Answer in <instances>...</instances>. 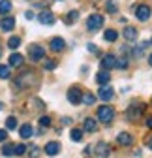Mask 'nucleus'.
Wrapping results in <instances>:
<instances>
[{"label": "nucleus", "mask_w": 152, "mask_h": 158, "mask_svg": "<svg viewBox=\"0 0 152 158\" xmlns=\"http://www.w3.org/2000/svg\"><path fill=\"white\" fill-rule=\"evenodd\" d=\"M150 45H152V40H150Z\"/></svg>", "instance_id": "nucleus-44"}, {"label": "nucleus", "mask_w": 152, "mask_h": 158, "mask_svg": "<svg viewBox=\"0 0 152 158\" xmlns=\"http://www.w3.org/2000/svg\"><path fill=\"white\" fill-rule=\"evenodd\" d=\"M105 10H107L109 13H117V11H118V6H117V2H113V0H107Z\"/></svg>", "instance_id": "nucleus-28"}, {"label": "nucleus", "mask_w": 152, "mask_h": 158, "mask_svg": "<svg viewBox=\"0 0 152 158\" xmlns=\"http://www.w3.org/2000/svg\"><path fill=\"white\" fill-rule=\"evenodd\" d=\"M38 156H40V149H38V147H32V149H30V158H38Z\"/></svg>", "instance_id": "nucleus-34"}, {"label": "nucleus", "mask_w": 152, "mask_h": 158, "mask_svg": "<svg viewBox=\"0 0 152 158\" xmlns=\"http://www.w3.org/2000/svg\"><path fill=\"white\" fill-rule=\"evenodd\" d=\"M103 23H105V17H103V15L92 13V15L86 19V28H88L90 32H98V30L103 27Z\"/></svg>", "instance_id": "nucleus-1"}, {"label": "nucleus", "mask_w": 152, "mask_h": 158, "mask_svg": "<svg viewBox=\"0 0 152 158\" xmlns=\"http://www.w3.org/2000/svg\"><path fill=\"white\" fill-rule=\"evenodd\" d=\"M88 51H90V53H96V51H98V47L94 45V44H88Z\"/></svg>", "instance_id": "nucleus-37"}, {"label": "nucleus", "mask_w": 152, "mask_h": 158, "mask_svg": "<svg viewBox=\"0 0 152 158\" xmlns=\"http://www.w3.org/2000/svg\"><path fill=\"white\" fill-rule=\"evenodd\" d=\"M32 134H34V130H32L30 124H23L21 128H19V135H21L23 139H28V137H32Z\"/></svg>", "instance_id": "nucleus-17"}, {"label": "nucleus", "mask_w": 152, "mask_h": 158, "mask_svg": "<svg viewBox=\"0 0 152 158\" xmlns=\"http://www.w3.org/2000/svg\"><path fill=\"white\" fill-rule=\"evenodd\" d=\"M40 124H42L43 128L51 126V118H49V117H42V118H40Z\"/></svg>", "instance_id": "nucleus-33"}, {"label": "nucleus", "mask_w": 152, "mask_h": 158, "mask_svg": "<svg viewBox=\"0 0 152 158\" xmlns=\"http://www.w3.org/2000/svg\"><path fill=\"white\" fill-rule=\"evenodd\" d=\"M2 154H4V156H13V154H15V145H13V143H6V145L2 147Z\"/></svg>", "instance_id": "nucleus-22"}, {"label": "nucleus", "mask_w": 152, "mask_h": 158, "mask_svg": "<svg viewBox=\"0 0 152 158\" xmlns=\"http://www.w3.org/2000/svg\"><path fill=\"white\" fill-rule=\"evenodd\" d=\"M113 96H115V90H113L111 87H100V90H98V98H100V100L109 102Z\"/></svg>", "instance_id": "nucleus-8"}, {"label": "nucleus", "mask_w": 152, "mask_h": 158, "mask_svg": "<svg viewBox=\"0 0 152 158\" xmlns=\"http://www.w3.org/2000/svg\"><path fill=\"white\" fill-rule=\"evenodd\" d=\"M19 45H21V38H19V36H11V38L8 40V47H10V49H17Z\"/></svg>", "instance_id": "nucleus-23"}, {"label": "nucleus", "mask_w": 152, "mask_h": 158, "mask_svg": "<svg viewBox=\"0 0 152 158\" xmlns=\"http://www.w3.org/2000/svg\"><path fill=\"white\" fill-rule=\"evenodd\" d=\"M103 38L107 40V42H117V38H118V32H117V30H113V28H109V30H105Z\"/></svg>", "instance_id": "nucleus-21"}, {"label": "nucleus", "mask_w": 152, "mask_h": 158, "mask_svg": "<svg viewBox=\"0 0 152 158\" xmlns=\"http://www.w3.org/2000/svg\"><path fill=\"white\" fill-rule=\"evenodd\" d=\"M56 68V62L54 60H47L45 62V70H54Z\"/></svg>", "instance_id": "nucleus-35"}, {"label": "nucleus", "mask_w": 152, "mask_h": 158, "mask_svg": "<svg viewBox=\"0 0 152 158\" xmlns=\"http://www.w3.org/2000/svg\"><path fill=\"white\" fill-rule=\"evenodd\" d=\"M23 64V55H19V53H13V55H10V66H13V68H19Z\"/></svg>", "instance_id": "nucleus-19"}, {"label": "nucleus", "mask_w": 152, "mask_h": 158, "mask_svg": "<svg viewBox=\"0 0 152 158\" xmlns=\"http://www.w3.org/2000/svg\"><path fill=\"white\" fill-rule=\"evenodd\" d=\"M96 81H98V85H107V83L111 81V75H109V72H105V70L98 72V75H96Z\"/></svg>", "instance_id": "nucleus-16"}, {"label": "nucleus", "mask_w": 152, "mask_h": 158, "mask_svg": "<svg viewBox=\"0 0 152 158\" xmlns=\"http://www.w3.org/2000/svg\"><path fill=\"white\" fill-rule=\"evenodd\" d=\"M0 27H2V30H4V32L13 30V27H15V19H13L11 15H6V17L2 19V23H0Z\"/></svg>", "instance_id": "nucleus-13"}, {"label": "nucleus", "mask_w": 152, "mask_h": 158, "mask_svg": "<svg viewBox=\"0 0 152 158\" xmlns=\"http://www.w3.org/2000/svg\"><path fill=\"white\" fill-rule=\"evenodd\" d=\"M26 19H34V13L32 11H26Z\"/></svg>", "instance_id": "nucleus-40"}, {"label": "nucleus", "mask_w": 152, "mask_h": 158, "mask_svg": "<svg viewBox=\"0 0 152 158\" xmlns=\"http://www.w3.org/2000/svg\"><path fill=\"white\" fill-rule=\"evenodd\" d=\"M70 135H71L73 141H81V139H83V130H81V128H73Z\"/></svg>", "instance_id": "nucleus-24"}, {"label": "nucleus", "mask_w": 152, "mask_h": 158, "mask_svg": "<svg viewBox=\"0 0 152 158\" xmlns=\"http://www.w3.org/2000/svg\"><path fill=\"white\" fill-rule=\"evenodd\" d=\"M143 111H145V106H143V104H134V106H130V107H128L126 115H128L130 121H135V118H139V117H141V113H143Z\"/></svg>", "instance_id": "nucleus-4"}, {"label": "nucleus", "mask_w": 152, "mask_h": 158, "mask_svg": "<svg viewBox=\"0 0 152 158\" xmlns=\"http://www.w3.org/2000/svg\"><path fill=\"white\" fill-rule=\"evenodd\" d=\"M146 126H148V128H152V117H150V118H146Z\"/></svg>", "instance_id": "nucleus-39"}, {"label": "nucleus", "mask_w": 152, "mask_h": 158, "mask_svg": "<svg viewBox=\"0 0 152 158\" xmlns=\"http://www.w3.org/2000/svg\"><path fill=\"white\" fill-rule=\"evenodd\" d=\"M117 141H118L122 147H130L131 143H134V137H131L128 132H120V134H118V137H117Z\"/></svg>", "instance_id": "nucleus-12"}, {"label": "nucleus", "mask_w": 152, "mask_h": 158, "mask_svg": "<svg viewBox=\"0 0 152 158\" xmlns=\"http://www.w3.org/2000/svg\"><path fill=\"white\" fill-rule=\"evenodd\" d=\"M38 21H40L42 25H53L54 23V15L45 10V11H42L40 15H38Z\"/></svg>", "instance_id": "nucleus-11"}, {"label": "nucleus", "mask_w": 152, "mask_h": 158, "mask_svg": "<svg viewBox=\"0 0 152 158\" xmlns=\"http://www.w3.org/2000/svg\"><path fill=\"white\" fill-rule=\"evenodd\" d=\"M117 68H120V70L128 68V60L126 58H117Z\"/></svg>", "instance_id": "nucleus-32"}, {"label": "nucleus", "mask_w": 152, "mask_h": 158, "mask_svg": "<svg viewBox=\"0 0 152 158\" xmlns=\"http://www.w3.org/2000/svg\"><path fill=\"white\" fill-rule=\"evenodd\" d=\"M0 109H2V102H0Z\"/></svg>", "instance_id": "nucleus-43"}, {"label": "nucleus", "mask_w": 152, "mask_h": 158, "mask_svg": "<svg viewBox=\"0 0 152 158\" xmlns=\"http://www.w3.org/2000/svg\"><path fill=\"white\" fill-rule=\"evenodd\" d=\"M25 152H26V147H25L23 143H21V145H15V154H17V156H23Z\"/></svg>", "instance_id": "nucleus-31"}, {"label": "nucleus", "mask_w": 152, "mask_h": 158, "mask_svg": "<svg viewBox=\"0 0 152 158\" xmlns=\"http://www.w3.org/2000/svg\"><path fill=\"white\" fill-rule=\"evenodd\" d=\"M96 130V121H94L92 117L85 118V123H83V132H94Z\"/></svg>", "instance_id": "nucleus-20"}, {"label": "nucleus", "mask_w": 152, "mask_h": 158, "mask_svg": "<svg viewBox=\"0 0 152 158\" xmlns=\"http://www.w3.org/2000/svg\"><path fill=\"white\" fill-rule=\"evenodd\" d=\"M77 19H79V11H75V10H73V11H70V13H68L66 23H68V25H73L75 21H77Z\"/></svg>", "instance_id": "nucleus-26"}, {"label": "nucleus", "mask_w": 152, "mask_h": 158, "mask_svg": "<svg viewBox=\"0 0 152 158\" xmlns=\"http://www.w3.org/2000/svg\"><path fill=\"white\" fill-rule=\"evenodd\" d=\"M150 13H152V10H150V6H146V4H141V6L135 8V17L139 19V21H143V23L150 19Z\"/></svg>", "instance_id": "nucleus-5"}, {"label": "nucleus", "mask_w": 152, "mask_h": 158, "mask_svg": "<svg viewBox=\"0 0 152 158\" xmlns=\"http://www.w3.org/2000/svg\"><path fill=\"white\" fill-rule=\"evenodd\" d=\"M58 152H60V143H58V141H49V143L45 145V154L56 156Z\"/></svg>", "instance_id": "nucleus-10"}, {"label": "nucleus", "mask_w": 152, "mask_h": 158, "mask_svg": "<svg viewBox=\"0 0 152 158\" xmlns=\"http://www.w3.org/2000/svg\"><path fill=\"white\" fill-rule=\"evenodd\" d=\"M70 123H71V118H68V117L62 118V124H70Z\"/></svg>", "instance_id": "nucleus-38"}, {"label": "nucleus", "mask_w": 152, "mask_h": 158, "mask_svg": "<svg viewBox=\"0 0 152 158\" xmlns=\"http://www.w3.org/2000/svg\"><path fill=\"white\" fill-rule=\"evenodd\" d=\"M96 152H98V156H100V158H107V156L111 154V149H109V145H107V143H103V141H102V143H98V145H96Z\"/></svg>", "instance_id": "nucleus-14"}, {"label": "nucleus", "mask_w": 152, "mask_h": 158, "mask_svg": "<svg viewBox=\"0 0 152 158\" xmlns=\"http://www.w3.org/2000/svg\"><path fill=\"white\" fill-rule=\"evenodd\" d=\"M10 10H11L10 0H0V13H10Z\"/></svg>", "instance_id": "nucleus-25"}, {"label": "nucleus", "mask_w": 152, "mask_h": 158, "mask_svg": "<svg viewBox=\"0 0 152 158\" xmlns=\"http://www.w3.org/2000/svg\"><path fill=\"white\" fill-rule=\"evenodd\" d=\"M148 147L152 149V137H150V139H148Z\"/></svg>", "instance_id": "nucleus-41"}, {"label": "nucleus", "mask_w": 152, "mask_h": 158, "mask_svg": "<svg viewBox=\"0 0 152 158\" xmlns=\"http://www.w3.org/2000/svg\"><path fill=\"white\" fill-rule=\"evenodd\" d=\"M102 68H103L105 72L117 68V58H115V55H105V56L102 58Z\"/></svg>", "instance_id": "nucleus-7"}, {"label": "nucleus", "mask_w": 152, "mask_h": 158, "mask_svg": "<svg viewBox=\"0 0 152 158\" xmlns=\"http://www.w3.org/2000/svg\"><path fill=\"white\" fill-rule=\"evenodd\" d=\"M94 102H96V96H94V94H90V92L83 94V104L85 106H92Z\"/></svg>", "instance_id": "nucleus-27"}, {"label": "nucleus", "mask_w": 152, "mask_h": 158, "mask_svg": "<svg viewBox=\"0 0 152 158\" xmlns=\"http://www.w3.org/2000/svg\"><path fill=\"white\" fill-rule=\"evenodd\" d=\"M148 64H150V66H152V55H150V58H148Z\"/></svg>", "instance_id": "nucleus-42"}, {"label": "nucleus", "mask_w": 152, "mask_h": 158, "mask_svg": "<svg viewBox=\"0 0 152 158\" xmlns=\"http://www.w3.org/2000/svg\"><path fill=\"white\" fill-rule=\"evenodd\" d=\"M30 58H32L34 62L43 60V58H45V49H43L42 45H32V47H30Z\"/></svg>", "instance_id": "nucleus-6"}, {"label": "nucleus", "mask_w": 152, "mask_h": 158, "mask_svg": "<svg viewBox=\"0 0 152 158\" xmlns=\"http://www.w3.org/2000/svg\"><path fill=\"white\" fill-rule=\"evenodd\" d=\"M96 117H98V121H102V123L109 124L113 118H115V109H113L111 106H100V107H98Z\"/></svg>", "instance_id": "nucleus-2"}, {"label": "nucleus", "mask_w": 152, "mask_h": 158, "mask_svg": "<svg viewBox=\"0 0 152 158\" xmlns=\"http://www.w3.org/2000/svg\"><path fill=\"white\" fill-rule=\"evenodd\" d=\"M124 38L128 40V42H134V40H137V28H135V27H126V28H124Z\"/></svg>", "instance_id": "nucleus-15"}, {"label": "nucleus", "mask_w": 152, "mask_h": 158, "mask_svg": "<svg viewBox=\"0 0 152 158\" xmlns=\"http://www.w3.org/2000/svg\"><path fill=\"white\" fill-rule=\"evenodd\" d=\"M150 45V42H141V44H137L135 47H134V56H141V55H145V51H146V47Z\"/></svg>", "instance_id": "nucleus-18"}, {"label": "nucleus", "mask_w": 152, "mask_h": 158, "mask_svg": "<svg viewBox=\"0 0 152 158\" xmlns=\"http://www.w3.org/2000/svg\"><path fill=\"white\" fill-rule=\"evenodd\" d=\"M51 51H54V53H60V51H64V47H66V42L62 38H53L51 40Z\"/></svg>", "instance_id": "nucleus-9"}, {"label": "nucleus", "mask_w": 152, "mask_h": 158, "mask_svg": "<svg viewBox=\"0 0 152 158\" xmlns=\"http://www.w3.org/2000/svg\"><path fill=\"white\" fill-rule=\"evenodd\" d=\"M10 77V66L0 64V79H8Z\"/></svg>", "instance_id": "nucleus-30"}, {"label": "nucleus", "mask_w": 152, "mask_h": 158, "mask_svg": "<svg viewBox=\"0 0 152 158\" xmlns=\"http://www.w3.org/2000/svg\"><path fill=\"white\" fill-rule=\"evenodd\" d=\"M8 139V130H0V141H6Z\"/></svg>", "instance_id": "nucleus-36"}, {"label": "nucleus", "mask_w": 152, "mask_h": 158, "mask_svg": "<svg viewBox=\"0 0 152 158\" xmlns=\"http://www.w3.org/2000/svg\"><path fill=\"white\" fill-rule=\"evenodd\" d=\"M6 128L8 130H15L17 128V118L15 117H8L6 118Z\"/></svg>", "instance_id": "nucleus-29"}, {"label": "nucleus", "mask_w": 152, "mask_h": 158, "mask_svg": "<svg viewBox=\"0 0 152 158\" xmlns=\"http://www.w3.org/2000/svg\"><path fill=\"white\" fill-rule=\"evenodd\" d=\"M68 100H70L73 106L81 104V102H83V92H81V89H79V87H71V89L68 90Z\"/></svg>", "instance_id": "nucleus-3"}]
</instances>
